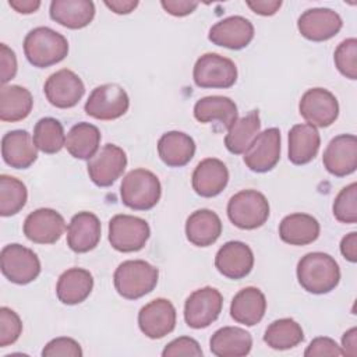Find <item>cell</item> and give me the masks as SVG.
I'll return each mask as SVG.
<instances>
[{
    "label": "cell",
    "instance_id": "9a60e30c",
    "mask_svg": "<svg viewBox=\"0 0 357 357\" xmlns=\"http://www.w3.org/2000/svg\"><path fill=\"white\" fill-rule=\"evenodd\" d=\"M126 166V152L114 144H106L88 160L86 169L93 184L98 187H109L123 174Z\"/></svg>",
    "mask_w": 357,
    "mask_h": 357
},
{
    "label": "cell",
    "instance_id": "7bdbcfd3",
    "mask_svg": "<svg viewBox=\"0 0 357 357\" xmlns=\"http://www.w3.org/2000/svg\"><path fill=\"white\" fill-rule=\"evenodd\" d=\"M202 349L199 343L190 336H180L170 343L162 351L163 357H177V356H190V357H202Z\"/></svg>",
    "mask_w": 357,
    "mask_h": 357
},
{
    "label": "cell",
    "instance_id": "c3c4849f",
    "mask_svg": "<svg viewBox=\"0 0 357 357\" xmlns=\"http://www.w3.org/2000/svg\"><path fill=\"white\" fill-rule=\"evenodd\" d=\"M340 252L349 262L357 261V233L350 231L340 241Z\"/></svg>",
    "mask_w": 357,
    "mask_h": 357
},
{
    "label": "cell",
    "instance_id": "d6986e66",
    "mask_svg": "<svg viewBox=\"0 0 357 357\" xmlns=\"http://www.w3.org/2000/svg\"><path fill=\"white\" fill-rule=\"evenodd\" d=\"M322 163L325 169L336 176L344 177L357 169V138L353 134H340L332 138L324 151Z\"/></svg>",
    "mask_w": 357,
    "mask_h": 357
},
{
    "label": "cell",
    "instance_id": "ffe728a7",
    "mask_svg": "<svg viewBox=\"0 0 357 357\" xmlns=\"http://www.w3.org/2000/svg\"><path fill=\"white\" fill-rule=\"evenodd\" d=\"M215 266L227 279H243L254 268L252 250L243 241H227L218 250Z\"/></svg>",
    "mask_w": 357,
    "mask_h": 357
},
{
    "label": "cell",
    "instance_id": "ba28073f",
    "mask_svg": "<svg viewBox=\"0 0 357 357\" xmlns=\"http://www.w3.org/2000/svg\"><path fill=\"white\" fill-rule=\"evenodd\" d=\"M192 78L199 88L226 89L237 81V67L233 60L218 53H205L194 64Z\"/></svg>",
    "mask_w": 357,
    "mask_h": 357
},
{
    "label": "cell",
    "instance_id": "d590c367",
    "mask_svg": "<svg viewBox=\"0 0 357 357\" xmlns=\"http://www.w3.org/2000/svg\"><path fill=\"white\" fill-rule=\"evenodd\" d=\"M304 340L301 325L293 318H280L271 322L265 331L264 342L275 350H289Z\"/></svg>",
    "mask_w": 357,
    "mask_h": 357
},
{
    "label": "cell",
    "instance_id": "52a82bcc",
    "mask_svg": "<svg viewBox=\"0 0 357 357\" xmlns=\"http://www.w3.org/2000/svg\"><path fill=\"white\" fill-rule=\"evenodd\" d=\"M0 268L3 275L15 284H28L40 273L38 255L18 243L7 244L0 252Z\"/></svg>",
    "mask_w": 357,
    "mask_h": 357
},
{
    "label": "cell",
    "instance_id": "4dcf8cb0",
    "mask_svg": "<svg viewBox=\"0 0 357 357\" xmlns=\"http://www.w3.org/2000/svg\"><path fill=\"white\" fill-rule=\"evenodd\" d=\"M318 220L308 213H290L279 223V237L290 245H307L319 236Z\"/></svg>",
    "mask_w": 357,
    "mask_h": 357
},
{
    "label": "cell",
    "instance_id": "e575fe53",
    "mask_svg": "<svg viewBox=\"0 0 357 357\" xmlns=\"http://www.w3.org/2000/svg\"><path fill=\"white\" fill-rule=\"evenodd\" d=\"M261 119L257 110H251L244 117L237 119L229 128L225 137V145L233 155H241L247 151L252 139L259 134Z\"/></svg>",
    "mask_w": 357,
    "mask_h": 357
},
{
    "label": "cell",
    "instance_id": "7dc6e473",
    "mask_svg": "<svg viewBox=\"0 0 357 357\" xmlns=\"http://www.w3.org/2000/svg\"><path fill=\"white\" fill-rule=\"evenodd\" d=\"M245 4L251 8V11H254L258 15H264V17L276 14L279 11V8L282 7L280 0H250Z\"/></svg>",
    "mask_w": 357,
    "mask_h": 357
},
{
    "label": "cell",
    "instance_id": "5b68a950",
    "mask_svg": "<svg viewBox=\"0 0 357 357\" xmlns=\"http://www.w3.org/2000/svg\"><path fill=\"white\" fill-rule=\"evenodd\" d=\"M269 202L257 190H243L227 202V218L238 229L254 230L261 227L269 218Z\"/></svg>",
    "mask_w": 357,
    "mask_h": 357
},
{
    "label": "cell",
    "instance_id": "8fae6325",
    "mask_svg": "<svg viewBox=\"0 0 357 357\" xmlns=\"http://www.w3.org/2000/svg\"><path fill=\"white\" fill-rule=\"evenodd\" d=\"M298 112L308 124L325 128L336 121L339 103L331 91L325 88H311L301 96Z\"/></svg>",
    "mask_w": 357,
    "mask_h": 357
},
{
    "label": "cell",
    "instance_id": "f6af8a7d",
    "mask_svg": "<svg viewBox=\"0 0 357 357\" xmlns=\"http://www.w3.org/2000/svg\"><path fill=\"white\" fill-rule=\"evenodd\" d=\"M0 81L6 85L17 74V57L15 53L6 45H0Z\"/></svg>",
    "mask_w": 357,
    "mask_h": 357
},
{
    "label": "cell",
    "instance_id": "ee69618b",
    "mask_svg": "<svg viewBox=\"0 0 357 357\" xmlns=\"http://www.w3.org/2000/svg\"><path fill=\"white\" fill-rule=\"evenodd\" d=\"M305 357H321V356H343L342 347L331 337L319 336L311 340L304 351Z\"/></svg>",
    "mask_w": 357,
    "mask_h": 357
},
{
    "label": "cell",
    "instance_id": "cb8c5ba5",
    "mask_svg": "<svg viewBox=\"0 0 357 357\" xmlns=\"http://www.w3.org/2000/svg\"><path fill=\"white\" fill-rule=\"evenodd\" d=\"M266 311L265 294L258 287H244L231 300L230 315L241 325L254 326L259 324Z\"/></svg>",
    "mask_w": 357,
    "mask_h": 357
},
{
    "label": "cell",
    "instance_id": "836d02e7",
    "mask_svg": "<svg viewBox=\"0 0 357 357\" xmlns=\"http://www.w3.org/2000/svg\"><path fill=\"white\" fill-rule=\"evenodd\" d=\"M33 98L31 92L20 85H3L0 89V120L21 121L32 110Z\"/></svg>",
    "mask_w": 357,
    "mask_h": 357
},
{
    "label": "cell",
    "instance_id": "1f68e13d",
    "mask_svg": "<svg viewBox=\"0 0 357 357\" xmlns=\"http://www.w3.org/2000/svg\"><path fill=\"white\" fill-rule=\"evenodd\" d=\"M194 117L199 123L219 121L225 128H229L238 119V110L230 98L213 95L197 100L194 105Z\"/></svg>",
    "mask_w": 357,
    "mask_h": 357
},
{
    "label": "cell",
    "instance_id": "5bb4252c",
    "mask_svg": "<svg viewBox=\"0 0 357 357\" xmlns=\"http://www.w3.org/2000/svg\"><path fill=\"white\" fill-rule=\"evenodd\" d=\"M43 92L49 103L54 107L70 109L74 107L84 96L85 85L74 71L61 68L46 79Z\"/></svg>",
    "mask_w": 357,
    "mask_h": 357
},
{
    "label": "cell",
    "instance_id": "3957f363",
    "mask_svg": "<svg viewBox=\"0 0 357 357\" xmlns=\"http://www.w3.org/2000/svg\"><path fill=\"white\" fill-rule=\"evenodd\" d=\"M159 279V271L144 259L121 262L113 275L116 291L127 300H137L151 293Z\"/></svg>",
    "mask_w": 357,
    "mask_h": 357
},
{
    "label": "cell",
    "instance_id": "f1b7e54d",
    "mask_svg": "<svg viewBox=\"0 0 357 357\" xmlns=\"http://www.w3.org/2000/svg\"><path fill=\"white\" fill-rule=\"evenodd\" d=\"M158 153L169 167H183L194 158L195 142L183 131H167L158 141Z\"/></svg>",
    "mask_w": 357,
    "mask_h": 357
},
{
    "label": "cell",
    "instance_id": "44dd1931",
    "mask_svg": "<svg viewBox=\"0 0 357 357\" xmlns=\"http://www.w3.org/2000/svg\"><path fill=\"white\" fill-rule=\"evenodd\" d=\"M102 225L92 212H78L67 226V245L77 254L92 251L100 241Z\"/></svg>",
    "mask_w": 357,
    "mask_h": 357
},
{
    "label": "cell",
    "instance_id": "6da1fadb",
    "mask_svg": "<svg viewBox=\"0 0 357 357\" xmlns=\"http://www.w3.org/2000/svg\"><path fill=\"white\" fill-rule=\"evenodd\" d=\"M300 286L312 294L332 291L340 280V269L333 257L326 252H308L297 264Z\"/></svg>",
    "mask_w": 357,
    "mask_h": 357
},
{
    "label": "cell",
    "instance_id": "ab89813d",
    "mask_svg": "<svg viewBox=\"0 0 357 357\" xmlns=\"http://www.w3.org/2000/svg\"><path fill=\"white\" fill-rule=\"evenodd\" d=\"M333 61L343 77L357 79V39L349 38L340 42L333 53Z\"/></svg>",
    "mask_w": 357,
    "mask_h": 357
},
{
    "label": "cell",
    "instance_id": "d4e9b609",
    "mask_svg": "<svg viewBox=\"0 0 357 357\" xmlns=\"http://www.w3.org/2000/svg\"><path fill=\"white\" fill-rule=\"evenodd\" d=\"M50 18L68 29H82L95 17V4L91 0H53Z\"/></svg>",
    "mask_w": 357,
    "mask_h": 357
},
{
    "label": "cell",
    "instance_id": "681fc988",
    "mask_svg": "<svg viewBox=\"0 0 357 357\" xmlns=\"http://www.w3.org/2000/svg\"><path fill=\"white\" fill-rule=\"evenodd\" d=\"M342 346H343V356L356 357L357 356V329L350 328L342 336Z\"/></svg>",
    "mask_w": 357,
    "mask_h": 357
},
{
    "label": "cell",
    "instance_id": "ac0fdd59",
    "mask_svg": "<svg viewBox=\"0 0 357 357\" xmlns=\"http://www.w3.org/2000/svg\"><path fill=\"white\" fill-rule=\"evenodd\" d=\"M254 25L241 15H231L213 24L209 29L208 39L216 45L231 50L247 47L254 39Z\"/></svg>",
    "mask_w": 357,
    "mask_h": 357
},
{
    "label": "cell",
    "instance_id": "4316f807",
    "mask_svg": "<svg viewBox=\"0 0 357 357\" xmlns=\"http://www.w3.org/2000/svg\"><path fill=\"white\" fill-rule=\"evenodd\" d=\"M321 137L317 127L303 123L296 124L289 131V160L301 166L310 163L318 153Z\"/></svg>",
    "mask_w": 357,
    "mask_h": 357
},
{
    "label": "cell",
    "instance_id": "816d5d0a",
    "mask_svg": "<svg viewBox=\"0 0 357 357\" xmlns=\"http://www.w3.org/2000/svg\"><path fill=\"white\" fill-rule=\"evenodd\" d=\"M8 4L20 14H32L40 7L39 0H8Z\"/></svg>",
    "mask_w": 357,
    "mask_h": 357
},
{
    "label": "cell",
    "instance_id": "7c38bea8",
    "mask_svg": "<svg viewBox=\"0 0 357 357\" xmlns=\"http://www.w3.org/2000/svg\"><path fill=\"white\" fill-rule=\"evenodd\" d=\"M280 159V131L276 127L259 132L244 152L245 166L255 173L272 170Z\"/></svg>",
    "mask_w": 357,
    "mask_h": 357
},
{
    "label": "cell",
    "instance_id": "7402d4cb",
    "mask_svg": "<svg viewBox=\"0 0 357 357\" xmlns=\"http://www.w3.org/2000/svg\"><path fill=\"white\" fill-rule=\"evenodd\" d=\"M229 183V170L226 165L216 158L201 160L192 172V190L204 198L219 195Z\"/></svg>",
    "mask_w": 357,
    "mask_h": 357
},
{
    "label": "cell",
    "instance_id": "8992f818",
    "mask_svg": "<svg viewBox=\"0 0 357 357\" xmlns=\"http://www.w3.org/2000/svg\"><path fill=\"white\" fill-rule=\"evenodd\" d=\"M151 236L145 219L132 215H114L109 222V243L120 252H135L145 247Z\"/></svg>",
    "mask_w": 357,
    "mask_h": 357
},
{
    "label": "cell",
    "instance_id": "e0dca14e",
    "mask_svg": "<svg viewBox=\"0 0 357 357\" xmlns=\"http://www.w3.org/2000/svg\"><path fill=\"white\" fill-rule=\"evenodd\" d=\"M343 26L340 15L325 7L305 10L297 20V28L301 36L312 42H324L335 35Z\"/></svg>",
    "mask_w": 357,
    "mask_h": 357
},
{
    "label": "cell",
    "instance_id": "f907efd6",
    "mask_svg": "<svg viewBox=\"0 0 357 357\" xmlns=\"http://www.w3.org/2000/svg\"><path fill=\"white\" fill-rule=\"evenodd\" d=\"M105 6L112 10L116 14H130L131 11H134L138 7V1L137 0H106Z\"/></svg>",
    "mask_w": 357,
    "mask_h": 357
},
{
    "label": "cell",
    "instance_id": "30bf717a",
    "mask_svg": "<svg viewBox=\"0 0 357 357\" xmlns=\"http://www.w3.org/2000/svg\"><path fill=\"white\" fill-rule=\"evenodd\" d=\"M223 307V297L215 287L205 286L192 291L184 304V321L192 329L208 328L215 322Z\"/></svg>",
    "mask_w": 357,
    "mask_h": 357
},
{
    "label": "cell",
    "instance_id": "60d3db41",
    "mask_svg": "<svg viewBox=\"0 0 357 357\" xmlns=\"http://www.w3.org/2000/svg\"><path fill=\"white\" fill-rule=\"evenodd\" d=\"M22 332V321L20 315L8 307L0 308V347L15 343Z\"/></svg>",
    "mask_w": 357,
    "mask_h": 357
},
{
    "label": "cell",
    "instance_id": "7a4b0ae2",
    "mask_svg": "<svg viewBox=\"0 0 357 357\" xmlns=\"http://www.w3.org/2000/svg\"><path fill=\"white\" fill-rule=\"evenodd\" d=\"M24 53L33 67L46 68L66 59L68 54V42L54 29L38 26L26 33Z\"/></svg>",
    "mask_w": 357,
    "mask_h": 357
},
{
    "label": "cell",
    "instance_id": "277c9868",
    "mask_svg": "<svg viewBox=\"0 0 357 357\" xmlns=\"http://www.w3.org/2000/svg\"><path fill=\"white\" fill-rule=\"evenodd\" d=\"M162 185L156 174L146 169L128 172L120 185L121 202L134 211H149L160 199Z\"/></svg>",
    "mask_w": 357,
    "mask_h": 357
},
{
    "label": "cell",
    "instance_id": "bcb514c9",
    "mask_svg": "<svg viewBox=\"0 0 357 357\" xmlns=\"http://www.w3.org/2000/svg\"><path fill=\"white\" fill-rule=\"evenodd\" d=\"M160 6L163 10L174 17H185L195 11L198 7L197 1H188V0H162Z\"/></svg>",
    "mask_w": 357,
    "mask_h": 357
},
{
    "label": "cell",
    "instance_id": "4fadbf2b",
    "mask_svg": "<svg viewBox=\"0 0 357 357\" xmlns=\"http://www.w3.org/2000/svg\"><path fill=\"white\" fill-rule=\"evenodd\" d=\"M176 308L167 298H155L138 312V326L149 339H162L176 328Z\"/></svg>",
    "mask_w": 357,
    "mask_h": 357
},
{
    "label": "cell",
    "instance_id": "2e32d148",
    "mask_svg": "<svg viewBox=\"0 0 357 357\" xmlns=\"http://www.w3.org/2000/svg\"><path fill=\"white\" fill-rule=\"evenodd\" d=\"M25 237L36 244H54L66 230L64 218L54 209L39 208L24 220Z\"/></svg>",
    "mask_w": 357,
    "mask_h": 357
},
{
    "label": "cell",
    "instance_id": "9c48e42d",
    "mask_svg": "<svg viewBox=\"0 0 357 357\" xmlns=\"http://www.w3.org/2000/svg\"><path fill=\"white\" fill-rule=\"evenodd\" d=\"M130 98L117 84H103L92 89L85 102V113L96 120H116L127 113Z\"/></svg>",
    "mask_w": 357,
    "mask_h": 357
},
{
    "label": "cell",
    "instance_id": "74e56055",
    "mask_svg": "<svg viewBox=\"0 0 357 357\" xmlns=\"http://www.w3.org/2000/svg\"><path fill=\"white\" fill-rule=\"evenodd\" d=\"M28 191L25 184L7 174L0 176V215L13 216L18 213L26 204Z\"/></svg>",
    "mask_w": 357,
    "mask_h": 357
},
{
    "label": "cell",
    "instance_id": "83f0119b",
    "mask_svg": "<svg viewBox=\"0 0 357 357\" xmlns=\"http://www.w3.org/2000/svg\"><path fill=\"white\" fill-rule=\"evenodd\" d=\"M222 220L211 209L192 212L185 222L187 240L197 247L212 245L222 234Z\"/></svg>",
    "mask_w": 357,
    "mask_h": 357
},
{
    "label": "cell",
    "instance_id": "8d00e7d4",
    "mask_svg": "<svg viewBox=\"0 0 357 357\" xmlns=\"http://www.w3.org/2000/svg\"><path fill=\"white\" fill-rule=\"evenodd\" d=\"M32 139L35 146L43 153H57L66 146L63 124L53 117H43L35 124Z\"/></svg>",
    "mask_w": 357,
    "mask_h": 357
},
{
    "label": "cell",
    "instance_id": "603a6c76",
    "mask_svg": "<svg viewBox=\"0 0 357 357\" xmlns=\"http://www.w3.org/2000/svg\"><path fill=\"white\" fill-rule=\"evenodd\" d=\"M1 156L14 169H28L38 159V148L25 130H13L1 138Z\"/></svg>",
    "mask_w": 357,
    "mask_h": 357
},
{
    "label": "cell",
    "instance_id": "f35d334b",
    "mask_svg": "<svg viewBox=\"0 0 357 357\" xmlns=\"http://www.w3.org/2000/svg\"><path fill=\"white\" fill-rule=\"evenodd\" d=\"M336 220L347 225L357 222V183H351L342 188L332 205Z\"/></svg>",
    "mask_w": 357,
    "mask_h": 357
},
{
    "label": "cell",
    "instance_id": "b9f144b4",
    "mask_svg": "<svg viewBox=\"0 0 357 357\" xmlns=\"http://www.w3.org/2000/svg\"><path fill=\"white\" fill-rule=\"evenodd\" d=\"M82 354L79 343L66 336L52 339L42 350L43 357H82Z\"/></svg>",
    "mask_w": 357,
    "mask_h": 357
},
{
    "label": "cell",
    "instance_id": "484cf974",
    "mask_svg": "<svg viewBox=\"0 0 357 357\" xmlns=\"http://www.w3.org/2000/svg\"><path fill=\"white\" fill-rule=\"evenodd\" d=\"M93 289V278L84 268H70L64 271L56 284L57 298L67 305L85 301Z\"/></svg>",
    "mask_w": 357,
    "mask_h": 357
},
{
    "label": "cell",
    "instance_id": "d6a6232c",
    "mask_svg": "<svg viewBox=\"0 0 357 357\" xmlns=\"http://www.w3.org/2000/svg\"><path fill=\"white\" fill-rule=\"evenodd\" d=\"M100 139L102 135L96 126L81 121L70 128L66 137V148L73 158L89 160L98 153Z\"/></svg>",
    "mask_w": 357,
    "mask_h": 357
},
{
    "label": "cell",
    "instance_id": "f546056e",
    "mask_svg": "<svg viewBox=\"0 0 357 357\" xmlns=\"http://www.w3.org/2000/svg\"><path fill=\"white\" fill-rule=\"evenodd\" d=\"M251 335L238 326H223L209 340V349L216 357H244L251 351Z\"/></svg>",
    "mask_w": 357,
    "mask_h": 357
}]
</instances>
